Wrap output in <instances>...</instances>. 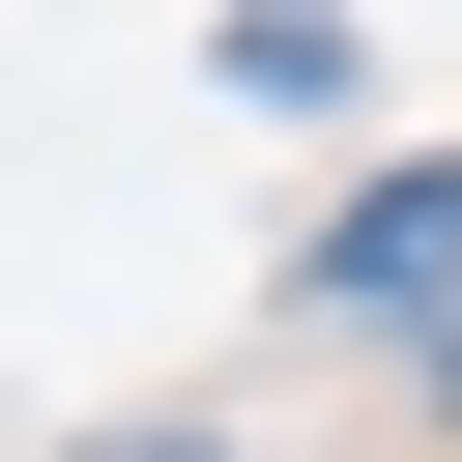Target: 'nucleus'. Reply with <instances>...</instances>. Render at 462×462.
Segmentation results:
<instances>
[{
	"label": "nucleus",
	"mask_w": 462,
	"mask_h": 462,
	"mask_svg": "<svg viewBox=\"0 0 462 462\" xmlns=\"http://www.w3.org/2000/svg\"><path fill=\"white\" fill-rule=\"evenodd\" d=\"M87 462H231V433H87Z\"/></svg>",
	"instance_id": "2"
},
{
	"label": "nucleus",
	"mask_w": 462,
	"mask_h": 462,
	"mask_svg": "<svg viewBox=\"0 0 462 462\" xmlns=\"http://www.w3.org/2000/svg\"><path fill=\"white\" fill-rule=\"evenodd\" d=\"M433 404H462V346H433Z\"/></svg>",
	"instance_id": "3"
},
{
	"label": "nucleus",
	"mask_w": 462,
	"mask_h": 462,
	"mask_svg": "<svg viewBox=\"0 0 462 462\" xmlns=\"http://www.w3.org/2000/svg\"><path fill=\"white\" fill-rule=\"evenodd\" d=\"M433 289H462V173H375L318 231V318H433Z\"/></svg>",
	"instance_id": "1"
}]
</instances>
